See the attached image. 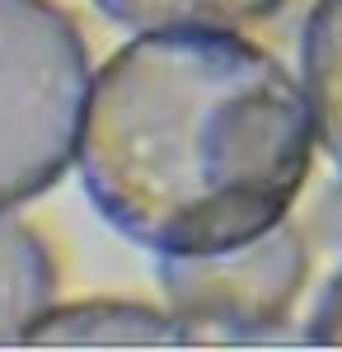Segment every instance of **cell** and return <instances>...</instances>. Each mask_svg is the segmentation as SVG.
<instances>
[{
    "mask_svg": "<svg viewBox=\"0 0 342 352\" xmlns=\"http://www.w3.org/2000/svg\"><path fill=\"white\" fill-rule=\"evenodd\" d=\"M310 343L315 348H342V272L328 282V292L319 296L310 315Z\"/></svg>",
    "mask_w": 342,
    "mask_h": 352,
    "instance_id": "8",
    "label": "cell"
},
{
    "mask_svg": "<svg viewBox=\"0 0 342 352\" xmlns=\"http://www.w3.org/2000/svg\"><path fill=\"white\" fill-rule=\"evenodd\" d=\"M315 104L235 28H155L89 89L80 179L108 226L155 258L267 235L310 179Z\"/></svg>",
    "mask_w": 342,
    "mask_h": 352,
    "instance_id": "1",
    "label": "cell"
},
{
    "mask_svg": "<svg viewBox=\"0 0 342 352\" xmlns=\"http://www.w3.org/2000/svg\"><path fill=\"white\" fill-rule=\"evenodd\" d=\"M113 24L155 33V28H244L272 19L286 0H94Z\"/></svg>",
    "mask_w": 342,
    "mask_h": 352,
    "instance_id": "7",
    "label": "cell"
},
{
    "mask_svg": "<svg viewBox=\"0 0 342 352\" xmlns=\"http://www.w3.org/2000/svg\"><path fill=\"white\" fill-rule=\"evenodd\" d=\"M305 277L310 244L290 221L235 249L159 258V287L169 305L192 329H216L225 338H258L286 324Z\"/></svg>",
    "mask_w": 342,
    "mask_h": 352,
    "instance_id": "3",
    "label": "cell"
},
{
    "mask_svg": "<svg viewBox=\"0 0 342 352\" xmlns=\"http://www.w3.org/2000/svg\"><path fill=\"white\" fill-rule=\"evenodd\" d=\"M33 348H183L192 343V324L169 305L141 300H76L47 310L28 333Z\"/></svg>",
    "mask_w": 342,
    "mask_h": 352,
    "instance_id": "4",
    "label": "cell"
},
{
    "mask_svg": "<svg viewBox=\"0 0 342 352\" xmlns=\"http://www.w3.org/2000/svg\"><path fill=\"white\" fill-rule=\"evenodd\" d=\"M300 61H305V89L315 104L319 141L342 169V0H315L300 38Z\"/></svg>",
    "mask_w": 342,
    "mask_h": 352,
    "instance_id": "6",
    "label": "cell"
},
{
    "mask_svg": "<svg viewBox=\"0 0 342 352\" xmlns=\"http://www.w3.org/2000/svg\"><path fill=\"white\" fill-rule=\"evenodd\" d=\"M56 263L43 235L0 212V348L28 343L38 320L52 310Z\"/></svg>",
    "mask_w": 342,
    "mask_h": 352,
    "instance_id": "5",
    "label": "cell"
},
{
    "mask_svg": "<svg viewBox=\"0 0 342 352\" xmlns=\"http://www.w3.org/2000/svg\"><path fill=\"white\" fill-rule=\"evenodd\" d=\"M89 47L56 0H0V212L47 192L80 160Z\"/></svg>",
    "mask_w": 342,
    "mask_h": 352,
    "instance_id": "2",
    "label": "cell"
}]
</instances>
